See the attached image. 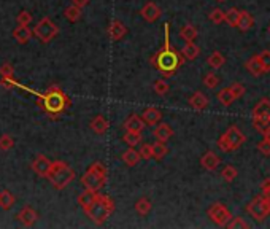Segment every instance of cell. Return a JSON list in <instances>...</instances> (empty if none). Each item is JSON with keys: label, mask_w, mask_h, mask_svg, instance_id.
<instances>
[{"label": "cell", "mask_w": 270, "mask_h": 229, "mask_svg": "<svg viewBox=\"0 0 270 229\" xmlns=\"http://www.w3.org/2000/svg\"><path fill=\"white\" fill-rule=\"evenodd\" d=\"M216 2H221L222 3V2H226V0H216Z\"/></svg>", "instance_id": "cell-52"}, {"label": "cell", "mask_w": 270, "mask_h": 229, "mask_svg": "<svg viewBox=\"0 0 270 229\" xmlns=\"http://www.w3.org/2000/svg\"><path fill=\"white\" fill-rule=\"evenodd\" d=\"M0 75H2V78H13V65L3 64L0 67Z\"/></svg>", "instance_id": "cell-47"}, {"label": "cell", "mask_w": 270, "mask_h": 229, "mask_svg": "<svg viewBox=\"0 0 270 229\" xmlns=\"http://www.w3.org/2000/svg\"><path fill=\"white\" fill-rule=\"evenodd\" d=\"M207 215H208V218L218 226H227V223L232 218L229 208L224 204H221V202H215V204H212V207L208 208Z\"/></svg>", "instance_id": "cell-9"}, {"label": "cell", "mask_w": 270, "mask_h": 229, "mask_svg": "<svg viewBox=\"0 0 270 229\" xmlns=\"http://www.w3.org/2000/svg\"><path fill=\"white\" fill-rule=\"evenodd\" d=\"M64 16L67 21H70V23H77L80 21V18H81V8H78L77 5H70V6H67V8L64 10Z\"/></svg>", "instance_id": "cell-33"}, {"label": "cell", "mask_w": 270, "mask_h": 229, "mask_svg": "<svg viewBox=\"0 0 270 229\" xmlns=\"http://www.w3.org/2000/svg\"><path fill=\"white\" fill-rule=\"evenodd\" d=\"M13 205H15V196H13L8 190L0 191V207H2L3 210H8Z\"/></svg>", "instance_id": "cell-34"}, {"label": "cell", "mask_w": 270, "mask_h": 229, "mask_svg": "<svg viewBox=\"0 0 270 229\" xmlns=\"http://www.w3.org/2000/svg\"><path fill=\"white\" fill-rule=\"evenodd\" d=\"M269 30H270V28H269Z\"/></svg>", "instance_id": "cell-53"}, {"label": "cell", "mask_w": 270, "mask_h": 229, "mask_svg": "<svg viewBox=\"0 0 270 229\" xmlns=\"http://www.w3.org/2000/svg\"><path fill=\"white\" fill-rule=\"evenodd\" d=\"M107 33L111 42H119V40H123L127 35V28L119 21V19H113V21L108 24Z\"/></svg>", "instance_id": "cell-10"}, {"label": "cell", "mask_w": 270, "mask_h": 229, "mask_svg": "<svg viewBox=\"0 0 270 229\" xmlns=\"http://www.w3.org/2000/svg\"><path fill=\"white\" fill-rule=\"evenodd\" d=\"M188 104H189V107H191L192 110H195V112H202V110H205L207 107H208V104H210V100H208V97H207L202 91H195V92L192 94V96L189 97Z\"/></svg>", "instance_id": "cell-15"}, {"label": "cell", "mask_w": 270, "mask_h": 229, "mask_svg": "<svg viewBox=\"0 0 270 229\" xmlns=\"http://www.w3.org/2000/svg\"><path fill=\"white\" fill-rule=\"evenodd\" d=\"M183 64H185L183 55L175 50L170 42V23H165L164 24V46H162L158 53H154V56L151 57V65L156 70H159L162 75L172 77L177 73V70Z\"/></svg>", "instance_id": "cell-1"}, {"label": "cell", "mask_w": 270, "mask_h": 229, "mask_svg": "<svg viewBox=\"0 0 270 229\" xmlns=\"http://www.w3.org/2000/svg\"><path fill=\"white\" fill-rule=\"evenodd\" d=\"M219 164H221V158L215 151H207V153L202 154V158H200V167L202 169H205L208 172H213V171L218 169Z\"/></svg>", "instance_id": "cell-13"}, {"label": "cell", "mask_w": 270, "mask_h": 229, "mask_svg": "<svg viewBox=\"0 0 270 229\" xmlns=\"http://www.w3.org/2000/svg\"><path fill=\"white\" fill-rule=\"evenodd\" d=\"M153 89L158 96H165V94L170 91V86H168L167 82H164V80H156L153 85Z\"/></svg>", "instance_id": "cell-40"}, {"label": "cell", "mask_w": 270, "mask_h": 229, "mask_svg": "<svg viewBox=\"0 0 270 229\" xmlns=\"http://www.w3.org/2000/svg\"><path fill=\"white\" fill-rule=\"evenodd\" d=\"M258 57L261 60V65H262V69H264V72L269 73L270 72V51L269 50L261 51L258 55Z\"/></svg>", "instance_id": "cell-42"}, {"label": "cell", "mask_w": 270, "mask_h": 229, "mask_svg": "<svg viewBox=\"0 0 270 229\" xmlns=\"http://www.w3.org/2000/svg\"><path fill=\"white\" fill-rule=\"evenodd\" d=\"M114 210V202L110 196L107 194H97V198L91 202V205H87L84 208V213L87 215V218H91L94 225H104L105 221L110 218V215Z\"/></svg>", "instance_id": "cell-2"}, {"label": "cell", "mask_w": 270, "mask_h": 229, "mask_svg": "<svg viewBox=\"0 0 270 229\" xmlns=\"http://www.w3.org/2000/svg\"><path fill=\"white\" fill-rule=\"evenodd\" d=\"M253 24H254V19H253V16H251V13L246 11V10L240 11V19H239L237 29H239L240 32H248L249 29L253 28Z\"/></svg>", "instance_id": "cell-24"}, {"label": "cell", "mask_w": 270, "mask_h": 229, "mask_svg": "<svg viewBox=\"0 0 270 229\" xmlns=\"http://www.w3.org/2000/svg\"><path fill=\"white\" fill-rule=\"evenodd\" d=\"M261 194H262V196L270 198V178H266L261 183Z\"/></svg>", "instance_id": "cell-49"}, {"label": "cell", "mask_w": 270, "mask_h": 229, "mask_svg": "<svg viewBox=\"0 0 270 229\" xmlns=\"http://www.w3.org/2000/svg\"><path fill=\"white\" fill-rule=\"evenodd\" d=\"M181 55H183V57L188 60H194V59L199 57L200 48L194 42H186L183 48H181Z\"/></svg>", "instance_id": "cell-26"}, {"label": "cell", "mask_w": 270, "mask_h": 229, "mask_svg": "<svg viewBox=\"0 0 270 229\" xmlns=\"http://www.w3.org/2000/svg\"><path fill=\"white\" fill-rule=\"evenodd\" d=\"M141 118L145 119L146 124L156 126V124L161 123V119H162V112L159 109H156V107H148V109H145V112L141 113Z\"/></svg>", "instance_id": "cell-20"}, {"label": "cell", "mask_w": 270, "mask_h": 229, "mask_svg": "<svg viewBox=\"0 0 270 229\" xmlns=\"http://www.w3.org/2000/svg\"><path fill=\"white\" fill-rule=\"evenodd\" d=\"M51 164H53V161H50L46 156H43V154H38V156L33 159L32 169H33V172H35V173H38L40 177L48 178V173L51 171Z\"/></svg>", "instance_id": "cell-12"}, {"label": "cell", "mask_w": 270, "mask_h": 229, "mask_svg": "<svg viewBox=\"0 0 270 229\" xmlns=\"http://www.w3.org/2000/svg\"><path fill=\"white\" fill-rule=\"evenodd\" d=\"M13 146H15V140H13L11 136H8V134H3V136H0V150L8 151V150H11Z\"/></svg>", "instance_id": "cell-41"}, {"label": "cell", "mask_w": 270, "mask_h": 229, "mask_svg": "<svg viewBox=\"0 0 270 229\" xmlns=\"http://www.w3.org/2000/svg\"><path fill=\"white\" fill-rule=\"evenodd\" d=\"M73 5H77L78 8H84V6L89 3V0H72Z\"/></svg>", "instance_id": "cell-50"}, {"label": "cell", "mask_w": 270, "mask_h": 229, "mask_svg": "<svg viewBox=\"0 0 270 229\" xmlns=\"http://www.w3.org/2000/svg\"><path fill=\"white\" fill-rule=\"evenodd\" d=\"M240 19V10L239 8H231L226 11V23L231 26V28H237Z\"/></svg>", "instance_id": "cell-37"}, {"label": "cell", "mask_w": 270, "mask_h": 229, "mask_svg": "<svg viewBox=\"0 0 270 229\" xmlns=\"http://www.w3.org/2000/svg\"><path fill=\"white\" fill-rule=\"evenodd\" d=\"M232 91H234V94H235V97H237V99H240L242 96H243V94H245V86H243L242 83H234L232 86Z\"/></svg>", "instance_id": "cell-48"}, {"label": "cell", "mask_w": 270, "mask_h": 229, "mask_svg": "<svg viewBox=\"0 0 270 229\" xmlns=\"http://www.w3.org/2000/svg\"><path fill=\"white\" fill-rule=\"evenodd\" d=\"M97 191H92V190H86L84 193H81L80 196H78V204L81 205V208H84L87 207V205H91V202L97 198Z\"/></svg>", "instance_id": "cell-31"}, {"label": "cell", "mask_w": 270, "mask_h": 229, "mask_svg": "<svg viewBox=\"0 0 270 229\" xmlns=\"http://www.w3.org/2000/svg\"><path fill=\"white\" fill-rule=\"evenodd\" d=\"M258 150L262 156H270V140H267L266 137L258 143Z\"/></svg>", "instance_id": "cell-46"}, {"label": "cell", "mask_w": 270, "mask_h": 229, "mask_svg": "<svg viewBox=\"0 0 270 229\" xmlns=\"http://www.w3.org/2000/svg\"><path fill=\"white\" fill-rule=\"evenodd\" d=\"M208 18H210V21L213 24H221L226 21V11H222L221 8H213L210 11V15H208Z\"/></svg>", "instance_id": "cell-39"}, {"label": "cell", "mask_w": 270, "mask_h": 229, "mask_svg": "<svg viewBox=\"0 0 270 229\" xmlns=\"http://www.w3.org/2000/svg\"><path fill=\"white\" fill-rule=\"evenodd\" d=\"M151 208H153V204L148 198H140L135 202V212H137L140 217H146V215L151 212Z\"/></svg>", "instance_id": "cell-28"}, {"label": "cell", "mask_w": 270, "mask_h": 229, "mask_svg": "<svg viewBox=\"0 0 270 229\" xmlns=\"http://www.w3.org/2000/svg\"><path fill=\"white\" fill-rule=\"evenodd\" d=\"M180 35L183 40H186V42H194L195 38H197L199 32H197V28L192 24H185L183 28H181L180 30Z\"/></svg>", "instance_id": "cell-29"}, {"label": "cell", "mask_w": 270, "mask_h": 229, "mask_svg": "<svg viewBox=\"0 0 270 229\" xmlns=\"http://www.w3.org/2000/svg\"><path fill=\"white\" fill-rule=\"evenodd\" d=\"M59 33V28L54 24L50 18H42L33 28V35H35L40 42L48 43Z\"/></svg>", "instance_id": "cell-8"}, {"label": "cell", "mask_w": 270, "mask_h": 229, "mask_svg": "<svg viewBox=\"0 0 270 229\" xmlns=\"http://www.w3.org/2000/svg\"><path fill=\"white\" fill-rule=\"evenodd\" d=\"M123 142H124L127 146H137L138 143H141V134L126 131V134L123 136Z\"/></svg>", "instance_id": "cell-36"}, {"label": "cell", "mask_w": 270, "mask_h": 229, "mask_svg": "<svg viewBox=\"0 0 270 229\" xmlns=\"http://www.w3.org/2000/svg\"><path fill=\"white\" fill-rule=\"evenodd\" d=\"M154 134V137H156V140H159V142H168V140L172 139L173 136V129H172V126L170 124H167V123H159L156 124V129L153 131Z\"/></svg>", "instance_id": "cell-19"}, {"label": "cell", "mask_w": 270, "mask_h": 229, "mask_svg": "<svg viewBox=\"0 0 270 229\" xmlns=\"http://www.w3.org/2000/svg\"><path fill=\"white\" fill-rule=\"evenodd\" d=\"M264 137H266L267 140H270V132H269V134H266V136H264Z\"/></svg>", "instance_id": "cell-51"}, {"label": "cell", "mask_w": 270, "mask_h": 229, "mask_svg": "<svg viewBox=\"0 0 270 229\" xmlns=\"http://www.w3.org/2000/svg\"><path fill=\"white\" fill-rule=\"evenodd\" d=\"M227 228L229 229H237V228H249V225L246 223L245 220H243L242 217H235V218H232L231 221L227 223Z\"/></svg>", "instance_id": "cell-44"}, {"label": "cell", "mask_w": 270, "mask_h": 229, "mask_svg": "<svg viewBox=\"0 0 270 229\" xmlns=\"http://www.w3.org/2000/svg\"><path fill=\"white\" fill-rule=\"evenodd\" d=\"M18 220L21 221V223L27 228H30L33 226V223L38 220V213L33 210V208L30 205H26L21 212L18 213Z\"/></svg>", "instance_id": "cell-18"}, {"label": "cell", "mask_w": 270, "mask_h": 229, "mask_svg": "<svg viewBox=\"0 0 270 229\" xmlns=\"http://www.w3.org/2000/svg\"><path fill=\"white\" fill-rule=\"evenodd\" d=\"M13 37L19 43V45H26L32 37V30L27 28V26H18V28L13 30Z\"/></svg>", "instance_id": "cell-23"}, {"label": "cell", "mask_w": 270, "mask_h": 229, "mask_svg": "<svg viewBox=\"0 0 270 229\" xmlns=\"http://www.w3.org/2000/svg\"><path fill=\"white\" fill-rule=\"evenodd\" d=\"M218 100L219 102L224 105V107H229V105H232L235 100H237V97H235V94L232 91V87L231 86H227V87H222V89L218 92Z\"/></svg>", "instance_id": "cell-25"}, {"label": "cell", "mask_w": 270, "mask_h": 229, "mask_svg": "<svg viewBox=\"0 0 270 229\" xmlns=\"http://www.w3.org/2000/svg\"><path fill=\"white\" fill-rule=\"evenodd\" d=\"M245 67L248 69V72L251 73L253 77H261V75H264V69H262V65H261V60L258 57V55H254L249 57L246 62H245Z\"/></svg>", "instance_id": "cell-22"}, {"label": "cell", "mask_w": 270, "mask_h": 229, "mask_svg": "<svg viewBox=\"0 0 270 229\" xmlns=\"http://www.w3.org/2000/svg\"><path fill=\"white\" fill-rule=\"evenodd\" d=\"M239 177V171L237 167L232 164H227L224 169L221 171V178L226 181V183H232V181Z\"/></svg>", "instance_id": "cell-30"}, {"label": "cell", "mask_w": 270, "mask_h": 229, "mask_svg": "<svg viewBox=\"0 0 270 229\" xmlns=\"http://www.w3.org/2000/svg\"><path fill=\"white\" fill-rule=\"evenodd\" d=\"M253 119H270V100L261 99L253 109Z\"/></svg>", "instance_id": "cell-17"}, {"label": "cell", "mask_w": 270, "mask_h": 229, "mask_svg": "<svg viewBox=\"0 0 270 229\" xmlns=\"http://www.w3.org/2000/svg\"><path fill=\"white\" fill-rule=\"evenodd\" d=\"M145 119L138 116V114L132 113L131 116H127L124 121V129L129 131V132H138V134H143L145 129Z\"/></svg>", "instance_id": "cell-14"}, {"label": "cell", "mask_w": 270, "mask_h": 229, "mask_svg": "<svg viewBox=\"0 0 270 229\" xmlns=\"http://www.w3.org/2000/svg\"><path fill=\"white\" fill-rule=\"evenodd\" d=\"M16 21H18V24L19 26H29L30 23H32V15L29 11H21L18 15V18H16Z\"/></svg>", "instance_id": "cell-45"}, {"label": "cell", "mask_w": 270, "mask_h": 229, "mask_svg": "<svg viewBox=\"0 0 270 229\" xmlns=\"http://www.w3.org/2000/svg\"><path fill=\"white\" fill-rule=\"evenodd\" d=\"M168 154V146L164 142H158L153 145V158L156 161H162Z\"/></svg>", "instance_id": "cell-32"}, {"label": "cell", "mask_w": 270, "mask_h": 229, "mask_svg": "<svg viewBox=\"0 0 270 229\" xmlns=\"http://www.w3.org/2000/svg\"><path fill=\"white\" fill-rule=\"evenodd\" d=\"M70 105V99L62 92V89L53 86L51 89L45 94V110L50 112L51 114L62 113L67 107Z\"/></svg>", "instance_id": "cell-6"}, {"label": "cell", "mask_w": 270, "mask_h": 229, "mask_svg": "<svg viewBox=\"0 0 270 229\" xmlns=\"http://www.w3.org/2000/svg\"><path fill=\"white\" fill-rule=\"evenodd\" d=\"M207 64L210 65L213 70H216V69H221V67L226 64V57H224V55H222L221 51H213L212 55L208 56V59H207Z\"/></svg>", "instance_id": "cell-27"}, {"label": "cell", "mask_w": 270, "mask_h": 229, "mask_svg": "<svg viewBox=\"0 0 270 229\" xmlns=\"http://www.w3.org/2000/svg\"><path fill=\"white\" fill-rule=\"evenodd\" d=\"M140 156H141V159H145V161H148V159H153V145H150V143H143L140 146Z\"/></svg>", "instance_id": "cell-43"}, {"label": "cell", "mask_w": 270, "mask_h": 229, "mask_svg": "<svg viewBox=\"0 0 270 229\" xmlns=\"http://www.w3.org/2000/svg\"><path fill=\"white\" fill-rule=\"evenodd\" d=\"M121 159H123V163L126 166L134 167V166L138 164V161L141 159V156H140V151L135 150V146H129L123 154H121Z\"/></svg>", "instance_id": "cell-21"}, {"label": "cell", "mask_w": 270, "mask_h": 229, "mask_svg": "<svg viewBox=\"0 0 270 229\" xmlns=\"http://www.w3.org/2000/svg\"><path fill=\"white\" fill-rule=\"evenodd\" d=\"M48 180L56 190H64L65 186H69L75 180V171L64 161H54L48 173Z\"/></svg>", "instance_id": "cell-3"}, {"label": "cell", "mask_w": 270, "mask_h": 229, "mask_svg": "<svg viewBox=\"0 0 270 229\" xmlns=\"http://www.w3.org/2000/svg\"><path fill=\"white\" fill-rule=\"evenodd\" d=\"M202 83H204V86L208 87V89H216L218 85L221 83V78L216 75L215 72H208V73H205V77H204V80H202Z\"/></svg>", "instance_id": "cell-35"}, {"label": "cell", "mask_w": 270, "mask_h": 229, "mask_svg": "<svg viewBox=\"0 0 270 229\" xmlns=\"http://www.w3.org/2000/svg\"><path fill=\"white\" fill-rule=\"evenodd\" d=\"M89 127L92 129L94 134L102 136V134H105L108 129H110V121H108L104 114H96V116H94L92 121L89 123Z\"/></svg>", "instance_id": "cell-16"}, {"label": "cell", "mask_w": 270, "mask_h": 229, "mask_svg": "<svg viewBox=\"0 0 270 229\" xmlns=\"http://www.w3.org/2000/svg\"><path fill=\"white\" fill-rule=\"evenodd\" d=\"M140 15H141V18H143L146 23H156L158 19L161 18L162 11H161V8L154 2H146L143 6H141Z\"/></svg>", "instance_id": "cell-11"}, {"label": "cell", "mask_w": 270, "mask_h": 229, "mask_svg": "<svg viewBox=\"0 0 270 229\" xmlns=\"http://www.w3.org/2000/svg\"><path fill=\"white\" fill-rule=\"evenodd\" d=\"M246 212L251 215L254 220L264 221L270 217V198L267 196H256L249 204L246 205Z\"/></svg>", "instance_id": "cell-7"}, {"label": "cell", "mask_w": 270, "mask_h": 229, "mask_svg": "<svg viewBox=\"0 0 270 229\" xmlns=\"http://www.w3.org/2000/svg\"><path fill=\"white\" fill-rule=\"evenodd\" d=\"M81 183L86 188V190H92V191H99L102 190L107 183V167L105 164L99 163H92L87 171L84 172V175L81 177Z\"/></svg>", "instance_id": "cell-4"}, {"label": "cell", "mask_w": 270, "mask_h": 229, "mask_svg": "<svg viewBox=\"0 0 270 229\" xmlns=\"http://www.w3.org/2000/svg\"><path fill=\"white\" fill-rule=\"evenodd\" d=\"M253 126L254 129H258V132H261L262 136L270 132V119H253Z\"/></svg>", "instance_id": "cell-38"}, {"label": "cell", "mask_w": 270, "mask_h": 229, "mask_svg": "<svg viewBox=\"0 0 270 229\" xmlns=\"http://www.w3.org/2000/svg\"><path fill=\"white\" fill-rule=\"evenodd\" d=\"M246 142V136L243 134L237 124H231L226 129L224 134H221V137L218 139V148L221 151L229 153V151H235Z\"/></svg>", "instance_id": "cell-5"}]
</instances>
